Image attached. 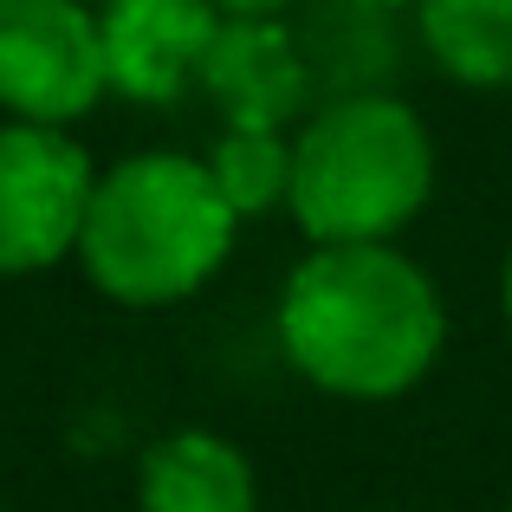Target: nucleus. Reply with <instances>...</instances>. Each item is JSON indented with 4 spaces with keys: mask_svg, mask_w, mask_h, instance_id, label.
Instances as JSON below:
<instances>
[{
    "mask_svg": "<svg viewBox=\"0 0 512 512\" xmlns=\"http://www.w3.org/2000/svg\"><path fill=\"white\" fill-rule=\"evenodd\" d=\"M221 20H292L299 0H208Z\"/></svg>",
    "mask_w": 512,
    "mask_h": 512,
    "instance_id": "obj_11",
    "label": "nucleus"
},
{
    "mask_svg": "<svg viewBox=\"0 0 512 512\" xmlns=\"http://www.w3.org/2000/svg\"><path fill=\"white\" fill-rule=\"evenodd\" d=\"M98 163L78 130L0 124V279L52 273L78 253Z\"/></svg>",
    "mask_w": 512,
    "mask_h": 512,
    "instance_id": "obj_5",
    "label": "nucleus"
},
{
    "mask_svg": "<svg viewBox=\"0 0 512 512\" xmlns=\"http://www.w3.org/2000/svg\"><path fill=\"white\" fill-rule=\"evenodd\" d=\"M435 182V130L402 91L325 98L292 130L286 214L312 247H402Z\"/></svg>",
    "mask_w": 512,
    "mask_h": 512,
    "instance_id": "obj_3",
    "label": "nucleus"
},
{
    "mask_svg": "<svg viewBox=\"0 0 512 512\" xmlns=\"http://www.w3.org/2000/svg\"><path fill=\"white\" fill-rule=\"evenodd\" d=\"M104 91L130 104H182L201 85L221 13L208 0H98Z\"/></svg>",
    "mask_w": 512,
    "mask_h": 512,
    "instance_id": "obj_6",
    "label": "nucleus"
},
{
    "mask_svg": "<svg viewBox=\"0 0 512 512\" xmlns=\"http://www.w3.org/2000/svg\"><path fill=\"white\" fill-rule=\"evenodd\" d=\"M415 46L448 85L512 91V0H415Z\"/></svg>",
    "mask_w": 512,
    "mask_h": 512,
    "instance_id": "obj_9",
    "label": "nucleus"
},
{
    "mask_svg": "<svg viewBox=\"0 0 512 512\" xmlns=\"http://www.w3.org/2000/svg\"><path fill=\"white\" fill-rule=\"evenodd\" d=\"M137 512H260L253 454L221 428H169L137 454Z\"/></svg>",
    "mask_w": 512,
    "mask_h": 512,
    "instance_id": "obj_8",
    "label": "nucleus"
},
{
    "mask_svg": "<svg viewBox=\"0 0 512 512\" xmlns=\"http://www.w3.org/2000/svg\"><path fill=\"white\" fill-rule=\"evenodd\" d=\"M104 91L98 20L78 0H0V124L78 130Z\"/></svg>",
    "mask_w": 512,
    "mask_h": 512,
    "instance_id": "obj_4",
    "label": "nucleus"
},
{
    "mask_svg": "<svg viewBox=\"0 0 512 512\" xmlns=\"http://www.w3.org/2000/svg\"><path fill=\"white\" fill-rule=\"evenodd\" d=\"M500 318H506V338H512V247L500 260Z\"/></svg>",
    "mask_w": 512,
    "mask_h": 512,
    "instance_id": "obj_13",
    "label": "nucleus"
},
{
    "mask_svg": "<svg viewBox=\"0 0 512 512\" xmlns=\"http://www.w3.org/2000/svg\"><path fill=\"white\" fill-rule=\"evenodd\" d=\"M240 221L221 208L201 156L130 150L98 169L78 234V273L130 312H169L221 279Z\"/></svg>",
    "mask_w": 512,
    "mask_h": 512,
    "instance_id": "obj_2",
    "label": "nucleus"
},
{
    "mask_svg": "<svg viewBox=\"0 0 512 512\" xmlns=\"http://www.w3.org/2000/svg\"><path fill=\"white\" fill-rule=\"evenodd\" d=\"M78 7H91V0H78Z\"/></svg>",
    "mask_w": 512,
    "mask_h": 512,
    "instance_id": "obj_14",
    "label": "nucleus"
},
{
    "mask_svg": "<svg viewBox=\"0 0 512 512\" xmlns=\"http://www.w3.org/2000/svg\"><path fill=\"white\" fill-rule=\"evenodd\" d=\"M0 512H7V506H0Z\"/></svg>",
    "mask_w": 512,
    "mask_h": 512,
    "instance_id": "obj_15",
    "label": "nucleus"
},
{
    "mask_svg": "<svg viewBox=\"0 0 512 512\" xmlns=\"http://www.w3.org/2000/svg\"><path fill=\"white\" fill-rule=\"evenodd\" d=\"M221 208L240 227L266 221V214H286V188H292V137L273 130H221L214 150L201 156Z\"/></svg>",
    "mask_w": 512,
    "mask_h": 512,
    "instance_id": "obj_10",
    "label": "nucleus"
},
{
    "mask_svg": "<svg viewBox=\"0 0 512 512\" xmlns=\"http://www.w3.org/2000/svg\"><path fill=\"white\" fill-rule=\"evenodd\" d=\"M331 7H350V13H376V20H389V13H415V0H331Z\"/></svg>",
    "mask_w": 512,
    "mask_h": 512,
    "instance_id": "obj_12",
    "label": "nucleus"
},
{
    "mask_svg": "<svg viewBox=\"0 0 512 512\" xmlns=\"http://www.w3.org/2000/svg\"><path fill=\"white\" fill-rule=\"evenodd\" d=\"M195 91L214 104L221 130H273V137H292L318 104L292 20H221Z\"/></svg>",
    "mask_w": 512,
    "mask_h": 512,
    "instance_id": "obj_7",
    "label": "nucleus"
},
{
    "mask_svg": "<svg viewBox=\"0 0 512 512\" xmlns=\"http://www.w3.org/2000/svg\"><path fill=\"white\" fill-rule=\"evenodd\" d=\"M299 383L338 402H402L448 350V299L409 247H312L273 299Z\"/></svg>",
    "mask_w": 512,
    "mask_h": 512,
    "instance_id": "obj_1",
    "label": "nucleus"
}]
</instances>
